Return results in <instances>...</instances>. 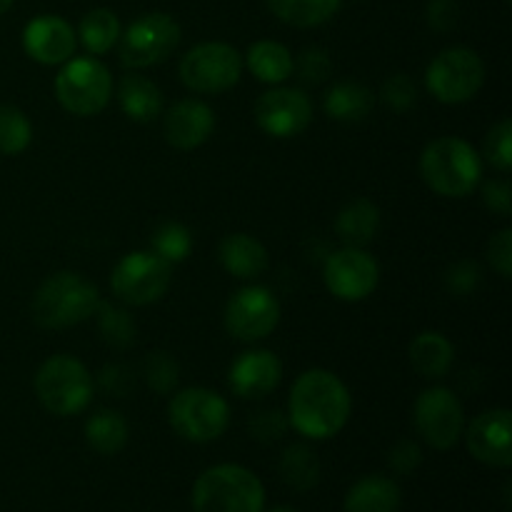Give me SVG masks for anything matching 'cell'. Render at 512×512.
I'll return each instance as SVG.
<instances>
[{
  "mask_svg": "<svg viewBox=\"0 0 512 512\" xmlns=\"http://www.w3.org/2000/svg\"><path fill=\"white\" fill-rule=\"evenodd\" d=\"M350 410H353V400H350L348 385L330 370H305L290 388L288 423L303 438H333L348 425Z\"/></svg>",
  "mask_w": 512,
  "mask_h": 512,
  "instance_id": "obj_1",
  "label": "cell"
},
{
  "mask_svg": "<svg viewBox=\"0 0 512 512\" xmlns=\"http://www.w3.org/2000/svg\"><path fill=\"white\" fill-rule=\"evenodd\" d=\"M420 175L425 185L443 198H468L483 178V160L468 140L443 135L425 145Z\"/></svg>",
  "mask_w": 512,
  "mask_h": 512,
  "instance_id": "obj_2",
  "label": "cell"
},
{
  "mask_svg": "<svg viewBox=\"0 0 512 512\" xmlns=\"http://www.w3.org/2000/svg\"><path fill=\"white\" fill-rule=\"evenodd\" d=\"M98 303V288L85 275L63 270V273L50 275L35 290L30 313H33V320L40 328L63 330L93 318Z\"/></svg>",
  "mask_w": 512,
  "mask_h": 512,
  "instance_id": "obj_3",
  "label": "cell"
},
{
  "mask_svg": "<svg viewBox=\"0 0 512 512\" xmlns=\"http://www.w3.org/2000/svg\"><path fill=\"white\" fill-rule=\"evenodd\" d=\"M190 500L193 512H263L265 488L253 470L223 463L195 480Z\"/></svg>",
  "mask_w": 512,
  "mask_h": 512,
  "instance_id": "obj_4",
  "label": "cell"
},
{
  "mask_svg": "<svg viewBox=\"0 0 512 512\" xmlns=\"http://www.w3.org/2000/svg\"><path fill=\"white\" fill-rule=\"evenodd\" d=\"M35 395L50 415L70 418L83 413L93 400V375L73 355H53L38 368L33 380Z\"/></svg>",
  "mask_w": 512,
  "mask_h": 512,
  "instance_id": "obj_5",
  "label": "cell"
},
{
  "mask_svg": "<svg viewBox=\"0 0 512 512\" xmlns=\"http://www.w3.org/2000/svg\"><path fill=\"white\" fill-rule=\"evenodd\" d=\"M170 428L188 443H213L228 430L230 405L208 388H185L168 405Z\"/></svg>",
  "mask_w": 512,
  "mask_h": 512,
  "instance_id": "obj_6",
  "label": "cell"
},
{
  "mask_svg": "<svg viewBox=\"0 0 512 512\" xmlns=\"http://www.w3.org/2000/svg\"><path fill=\"white\" fill-rule=\"evenodd\" d=\"M180 80L198 95H220L233 88L243 75V55L220 40L193 45L178 65Z\"/></svg>",
  "mask_w": 512,
  "mask_h": 512,
  "instance_id": "obj_7",
  "label": "cell"
},
{
  "mask_svg": "<svg viewBox=\"0 0 512 512\" xmlns=\"http://www.w3.org/2000/svg\"><path fill=\"white\" fill-rule=\"evenodd\" d=\"M110 95L113 75L98 58H70L55 75V98L78 118H90L105 110Z\"/></svg>",
  "mask_w": 512,
  "mask_h": 512,
  "instance_id": "obj_8",
  "label": "cell"
},
{
  "mask_svg": "<svg viewBox=\"0 0 512 512\" xmlns=\"http://www.w3.org/2000/svg\"><path fill=\"white\" fill-rule=\"evenodd\" d=\"M180 25L168 13H145L120 33V63L130 70L160 65L178 50Z\"/></svg>",
  "mask_w": 512,
  "mask_h": 512,
  "instance_id": "obj_9",
  "label": "cell"
},
{
  "mask_svg": "<svg viewBox=\"0 0 512 512\" xmlns=\"http://www.w3.org/2000/svg\"><path fill=\"white\" fill-rule=\"evenodd\" d=\"M485 83V63L475 50L448 48L433 58L425 70L430 95L445 105L473 100Z\"/></svg>",
  "mask_w": 512,
  "mask_h": 512,
  "instance_id": "obj_10",
  "label": "cell"
},
{
  "mask_svg": "<svg viewBox=\"0 0 512 512\" xmlns=\"http://www.w3.org/2000/svg\"><path fill=\"white\" fill-rule=\"evenodd\" d=\"M173 280V265L155 255L153 250H138L120 260L110 275L113 295L125 305L143 308L153 305L168 293Z\"/></svg>",
  "mask_w": 512,
  "mask_h": 512,
  "instance_id": "obj_11",
  "label": "cell"
},
{
  "mask_svg": "<svg viewBox=\"0 0 512 512\" xmlns=\"http://www.w3.org/2000/svg\"><path fill=\"white\" fill-rule=\"evenodd\" d=\"M418 435L435 450L458 445L465 430V410L458 395L448 388H428L418 395L413 408Z\"/></svg>",
  "mask_w": 512,
  "mask_h": 512,
  "instance_id": "obj_12",
  "label": "cell"
},
{
  "mask_svg": "<svg viewBox=\"0 0 512 512\" xmlns=\"http://www.w3.org/2000/svg\"><path fill=\"white\" fill-rule=\"evenodd\" d=\"M225 330L243 343L265 340L280 323V303L263 285H245L225 305Z\"/></svg>",
  "mask_w": 512,
  "mask_h": 512,
  "instance_id": "obj_13",
  "label": "cell"
},
{
  "mask_svg": "<svg viewBox=\"0 0 512 512\" xmlns=\"http://www.w3.org/2000/svg\"><path fill=\"white\" fill-rule=\"evenodd\" d=\"M325 288L345 303H360V300L370 298L378 288L380 268L378 260L368 253L365 248H345L335 250L328 255L323 268Z\"/></svg>",
  "mask_w": 512,
  "mask_h": 512,
  "instance_id": "obj_14",
  "label": "cell"
},
{
  "mask_svg": "<svg viewBox=\"0 0 512 512\" xmlns=\"http://www.w3.org/2000/svg\"><path fill=\"white\" fill-rule=\"evenodd\" d=\"M255 120L273 138H295L313 123V103L298 88H273L255 100Z\"/></svg>",
  "mask_w": 512,
  "mask_h": 512,
  "instance_id": "obj_15",
  "label": "cell"
},
{
  "mask_svg": "<svg viewBox=\"0 0 512 512\" xmlns=\"http://www.w3.org/2000/svg\"><path fill=\"white\" fill-rule=\"evenodd\" d=\"M512 415L508 408L480 413L468 430H463L470 455L490 468L508 470L512 465Z\"/></svg>",
  "mask_w": 512,
  "mask_h": 512,
  "instance_id": "obj_16",
  "label": "cell"
},
{
  "mask_svg": "<svg viewBox=\"0 0 512 512\" xmlns=\"http://www.w3.org/2000/svg\"><path fill=\"white\" fill-rule=\"evenodd\" d=\"M23 48L35 63L63 65L78 48V33L60 15H38L23 30Z\"/></svg>",
  "mask_w": 512,
  "mask_h": 512,
  "instance_id": "obj_17",
  "label": "cell"
},
{
  "mask_svg": "<svg viewBox=\"0 0 512 512\" xmlns=\"http://www.w3.org/2000/svg\"><path fill=\"white\" fill-rule=\"evenodd\" d=\"M215 113L208 103L195 98L170 105L163 120V135L173 148L195 150L213 135Z\"/></svg>",
  "mask_w": 512,
  "mask_h": 512,
  "instance_id": "obj_18",
  "label": "cell"
},
{
  "mask_svg": "<svg viewBox=\"0 0 512 512\" xmlns=\"http://www.w3.org/2000/svg\"><path fill=\"white\" fill-rule=\"evenodd\" d=\"M283 378V363L270 350H248L230 368V388L245 400H258L273 393Z\"/></svg>",
  "mask_w": 512,
  "mask_h": 512,
  "instance_id": "obj_19",
  "label": "cell"
},
{
  "mask_svg": "<svg viewBox=\"0 0 512 512\" xmlns=\"http://www.w3.org/2000/svg\"><path fill=\"white\" fill-rule=\"evenodd\" d=\"M220 265L228 270L233 278L253 280L268 270V250L258 238L248 233H230L218 245Z\"/></svg>",
  "mask_w": 512,
  "mask_h": 512,
  "instance_id": "obj_20",
  "label": "cell"
},
{
  "mask_svg": "<svg viewBox=\"0 0 512 512\" xmlns=\"http://www.w3.org/2000/svg\"><path fill=\"white\" fill-rule=\"evenodd\" d=\"M335 233L350 248H365L380 233V210L373 200L355 198L335 218Z\"/></svg>",
  "mask_w": 512,
  "mask_h": 512,
  "instance_id": "obj_21",
  "label": "cell"
},
{
  "mask_svg": "<svg viewBox=\"0 0 512 512\" xmlns=\"http://www.w3.org/2000/svg\"><path fill=\"white\" fill-rule=\"evenodd\" d=\"M118 103L135 123H153L163 113V93L150 78L130 73L118 85Z\"/></svg>",
  "mask_w": 512,
  "mask_h": 512,
  "instance_id": "obj_22",
  "label": "cell"
},
{
  "mask_svg": "<svg viewBox=\"0 0 512 512\" xmlns=\"http://www.w3.org/2000/svg\"><path fill=\"white\" fill-rule=\"evenodd\" d=\"M455 360V348L438 330H425L410 343V363L423 378L440 380L450 373Z\"/></svg>",
  "mask_w": 512,
  "mask_h": 512,
  "instance_id": "obj_23",
  "label": "cell"
},
{
  "mask_svg": "<svg viewBox=\"0 0 512 512\" xmlns=\"http://www.w3.org/2000/svg\"><path fill=\"white\" fill-rule=\"evenodd\" d=\"M345 512H398L400 488L385 475H365L348 490Z\"/></svg>",
  "mask_w": 512,
  "mask_h": 512,
  "instance_id": "obj_24",
  "label": "cell"
},
{
  "mask_svg": "<svg viewBox=\"0 0 512 512\" xmlns=\"http://www.w3.org/2000/svg\"><path fill=\"white\" fill-rule=\"evenodd\" d=\"M243 65H248V70L260 83L280 85L293 75L295 58L278 40H258L248 48Z\"/></svg>",
  "mask_w": 512,
  "mask_h": 512,
  "instance_id": "obj_25",
  "label": "cell"
},
{
  "mask_svg": "<svg viewBox=\"0 0 512 512\" xmlns=\"http://www.w3.org/2000/svg\"><path fill=\"white\" fill-rule=\"evenodd\" d=\"M373 93L363 83L355 80H340L325 93V113L338 123H360L373 110Z\"/></svg>",
  "mask_w": 512,
  "mask_h": 512,
  "instance_id": "obj_26",
  "label": "cell"
},
{
  "mask_svg": "<svg viewBox=\"0 0 512 512\" xmlns=\"http://www.w3.org/2000/svg\"><path fill=\"white\" fill-rule=\"evenodd\" d=\"M128 420L118 410H98L85 420V443L98 455H118L128 443Z\"/></svg>",
  "mask_w": 512,
  "mask_h": 512,
  "instance_id": "obj_27",
  "label": "cell"
},
{
  "mask_svg": "<svg viewBox=\"0 0 512 512\" xmlns=\"http://www.w3.org/2000/svg\"><path fill=\"white\" fill-rule=\"evenodd\" d=\"M280 478L298 493H308L320 483V460L315 450L305 443H295L280 455Z\"/></svg>",
  "mask_w": 512,
  "mask_h": 512,
  "instance_id": "obj_28",
  "label": "cell"
},
{
  "mask_svg": "<svg viewBox=\"0 0 512 512\" xmlns=\"http://www.w3.org/2000/svg\"><path fill=\"white\" fill-rule=\"evenodd\" d=\"M343 0H268L275 18L293 28H318L338 13Z\"/></svg>",
  "mask_w": 512,
  "mask_h": 512,
  "instance_id": "obj_29",
  "label": "cell"
},
{
  "mask_svg": "<svg viewBox=\"0 0 512 512\" xmlns=\"http://www.w3.org/2000/svg\"><path fill=\"white\" fill-rule=\"evenodd\" d=\"M78 38L90 55H105L120 40L118 15L108 8H93L80 20Z\"/></svg>",
  "mask_w": 512,
  "mask_h": 512,
  "instance_id": "obj_30",
  "label": "cell"
},
{
  "mask_svg": "<svg viewBox=\"0 0 512 512\" xmlns=\"http://www.w3.org/2000/svg\"><path fill=\"white\" fill-rule=\"evenodd\" d=\"M95 318H98L100 338H103V343L108 345V348L125 350L135 343L138 325H135L133 315L125 308L100 300L98 308H95Z\"/></svg>",
  "mask_w": 512,
  "mask_h": 512,
  "instance_id": "obj_31",
  "label": "cell"
},
{
  "mask_svg": "<svg viewBox=\"0 0 512 512\" xmlns=\"http://www.w3.org/2000/svg\"><path fill=\"white\" fill-rule=\"evenodd\" d=\"M33 140V125L28 115L15 105H0V153L20 155Z\"/></svg>",
  "mask_w": 512,
  "mask_h": 512,
  "instance_id": "obj_32",
  "label": "cell"
},
{
  "mask_svg": "<svg viewBox=\"0 0 512 512\" xmlns=\"http://www.w3.org/2000/svg\"><path fill=\"white\" fill-rule=\"evenodd\" d=\"M150 245H153V253L160 255L163 260L173 263H183L190 255V248H193V235L185 225L180 223H163L150 238Z\"/></svg>",
  "mask_w": 512,
  "mask_h": 512,
  "instance_id": "obj_33",
  "label": "cell"
},
{
  "mask_svg": "<svg viewBox=\"0 0 512 512\" xmlns=\"http://www.w3.org/2000/svg\"><path fill=\"white\" fill-rule=\"evenodd\" d=\"M143 378L145 383H148V388L155 390V393L160 395L173 393L180 378L178 360H175L170 353H165V350H155V353H150L148 358H145Z\"/></svg>",
  "mask_w": 512,
  "mask_h": 512,
  "instance_id": "obj_34",
  "label": "cell"
},
{
  "mask_svg": "<svg viewBox=\"0 0 512 512\" xmlns=\"http://www.w3.org/2000/svg\"><path fill=\"white\" fill-rule=\"evenodd\" d=\"M485 158L500 173H508L512 168V123L510 118H503L490 128L485 138Z\"/></svg>",
  "mask_w": 512,
  "mask_h": 512,
  "instance_id": "obj_35",
  "label": "cell"
},
{
  "mask_svg": "<svg viewBox=\"0 0 512 512\" xmlns=\"http://www.w3.org/2000/svg\"><path fill=\"white\" fill-rule=\"evenodd\" d=\"M380 100H383L393 113H408L415 105V100H418L415 80L405 73L390 75L383 83V90H380Z\"/></svg>",
  "mask_w": 512,
  "mask_h": 512,
  "instance_id": "obj_36",
  "label": "cell"
},
{
  "mask_svg": "<svg viewBox=\"0 0 512 512\" xmlns=\"http://www.w3.org/2000/svg\"><path fill=\"white\" fill-rule=\"evenodd\" d=\"M290 423H288V415L283 410L273 408V410H258L253 418L248 420V430L258 443H275V440L283 438L288 433Z\"/></svg>",
  "mask_w": 512,
  "mask_h": 512,
  "instance_id": "obj_37",
  "label": "cell"
},
{
  "mask_svg": "<svg viewBox=\"0 0 512 512\" xmlns=\"http://www.w3.org/2000/svg\"><path fill=\"white\" fill-rule=\"evenodd\" d=\"M293 70H298V75L305 80V83L318 85L330 78V73H333V60H330L328 50L305 48L303 53H300V58L295 60Z\"/></svg>",
  "mask_w": 512,
  "mask_h": 512,
  "instance_id": "obj_38",
  "label": "cell"
},
{
  "mask_svg": "<svg viewBox=\"0 0 512 512\" xmlns=\"http://www.w3.org/2000/svg\"><path fill=\"white\" fill-rule=\"evenodd\" d=\"M480 283H483V270H480V265L475 263V260H460V263H455L453 268L448 270V275H445V285H448L450 293L455 295H473L475 290L480 288Z\"/></svg>",
  "mask_w": 512,
  "mask_h": 512,
  "instance_id": "obj_39",
  "label": "cell"
},
{
  "mask_svg": "<svg viewBox=\"0 0 512 512\" xmlns=\"http://www.w3.org/2000/svg\"><path fill=\"white\" fill-rule=\"evenodd\" d=\"M98 385L110 398H128L135 388V373L128 365L110 363L98 373Z\"/></svg>",
  "mask_w": 512,
  "mask_h": 512,
  "instance_id": "obj_40",
  "label": "cell"
},
{
  "mask_svg": "<svg viewBox=\"0 0 512 512\" xmlns=\"http://www.w3.org/2000/svg\"><path fill=\"white\" fill-rule=\"evenodd\" d=\"M488 260L500 278H512V228H503L490 238Z\"/></svg>",
  "mask_w": 512,
  "mask_h": 512,
  "instance_id": "obj_41",
  "label": "cell"
},
{
  "mask_svg": "<svg viewBox=\"0 0 512 512\" xmlns=\"http://www.w3.org/2000/svg\"><path fill=\"white\" fill-rule=\"evenodd\" d=\"M388 463L395 473L410 475L423 463V450H420V445L415 440H400L388 453Z\"/></svg>",
  "mask_w": 512,
  "mask_h": 512,
  "instance_id": "obj_42",
  "label": "cell"
},
{
  "mask_svg": "<svg viewBox=\"0 0 512 512\" xmlns=\"http://www.w3.org/2000/svg\"><path fill=\"white\" fill-rule=\"evenodd\" d=\"M485 208L500 218H510L512 213V188L508 180H488L483 185Z\"/></svg>",
  "mask_w": 512,
  "mask_h": 512,
  "instance_id": "obj_43",
  "label": "cell"
},
{
  "mask_svg": "<svg viewBox=\"0 0 512 512\" xmlns=\"http://www.w3.org/2000/svg\"><path fill=\"white\" fill-rule=\"evenodd\" d=\"M460 20V5L458 0H430L428 5V23L430 28L448 33L458 25Z\"/></svg>",
  "mask_w": 512,
  "mask_h": 512,
  "instance_id": "obj_44",
  "label": "cell"
},
{
  "mask_svg": "<svg viewBox=\"0 0 512 512\" xmlns=\"http://www.w3.org/2000/svg\"><path fill=\"white\" fill-rule=\"evenodd\" d=\"M13 3H15V0H0V15L8 13V10L13 8Z\"/></svg>",
  "mask_w": 512,
  "mask_h": 512,
  "instance_id": "obj_45",
  "label": "cell"
},
{
  "mask_svg": "<svg viewBox=\"0 0 512 512\" xmlns=\"http://www.w3.org/2000/svg\"><path fill=\"white\" fill-rule=\"evenodd\" d=\"M268 512H298V510H293V508H285V505H280V508H273V510H268Z\"/></svg>",
  "mask_w": 512,
  "mask_h": 512,
  "instance_id": "obj_46",
  "label": "cell"
}]
</instances>
